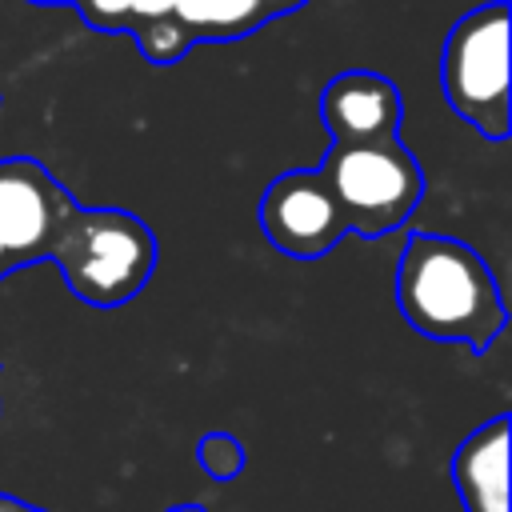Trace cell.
Instances as JSON below:
<instances>
[{
    "label": "cell",
    "instance_id": "1",
    "mask_svg": "<svg viewBox=\"0 0 512 512\" xmlns=\"http://www.w3.org/2000/svg\"><path fill=\"white\" fill-rule=\"evenodd\" d=\"M396 304L404 320L440 344L484 352L504 328V296L488 260L464 240L416 232L396 264Z\"/></svg>",
    "mask_w": 512,
    "mask_h": 512
},
{
    "label": "cell",
    "instance_id": "2",
    "mask_svg": "<svg viewBox=\"0 0 512 512\" xmlns=\"http://www.w3.org/2000/svg\"><path fill=\"white\" fill-rule=\"evenodd\" d=\"M76 300L120 308L148 284L156 268L152 228L124 208H80L64 220L52 256Z\"/></svg>",
    "mask_w": 512,
    "mask_h": 512
},
{
    "label": "cell",
    "instance_id": "3",
    "mask_svg": "<svg viewBox=\"0 0 512 512\" xmlns=\"http://www.w3.org/2000/svg\"><path fill=\"white\" fill-rule=\"evenodd\" d=\"M440 88L480 136H508V0H488L456 20L440 52Z\"/></svg>",
    "mask_w": 512,
    "mask_h": 512
},
{
    "label": "cell",
    "instance_id": "4",
    "mask_svg": "<svg viewBox=\"0 0 512 512\" xmlns=\"http://www.w3.org/2000/svg\"><path fill=\"white\" fill-rule=\"evenodd\" d=\"M320 172L328 176L348 232L356 236H384L400 228L424 196V168L400 136L332 144Z\"/></svg>",
    "mask_w": 512,
    "mask_h": 512
},
{
    "label": "cell",
    "instance_id": "5",
    "mask_svg": "<svg viewBox=\"0 0 512 512\" xmlns=\"http://www.w3.org/2000/svg\"><path fill=\"white\" fill-rule=\"evenodd\" d=\"M76 212V200L48 176L44 164L28 156L0 160V244L12 272L48 260L64 220Z\"/></svg>",
    "mask_w": 512,
    "mask_h": 512
},
{
    "label": "cell",
    "instance_id": "6",
    "mask_svg": "<svg viewBox=\"0 0 512 512\" xmlns=\"http://www.w3.org/2000/svg\"><path fill=\"white\" fill-rule=\"evenodd\" d=\"M260 228L280 252L300 260L332 252L348 232L344 212L320 168H296L276 176L260 200Z\"/></svg>",
    "mask_w": 512,
    "mask_h": 512
},
{
    "label": "cell",
    "instance_id": "7",
    "mask_svg": "<svg viewBox=\"0 0 512 512\" xmlns=\"http://www.w3.org/2000/svg\"><path fill=\"white\" fill-rule=\"evenodd\" d=\"M400 92L380 72H340L320 92V116L332 144L388 140L400 132Z\"/></svg>",
    "mask_w": 512,
    "mask_h": 512
},
{
    "label": "cell",
    "instance_id": "8",
    "mask_svg": "<svg viewBox=\"0 0 512 512\" xmlns=\"http://www.w3.org/2000/svg\"><path fill=\"white\" fill-rule=\"evenodd\" d=\"M508 412L492 416L452 456V484L464 512H508Z\"/></svg>",
    "mask_w": 512,
    "mask_h": 512
},
{
    "label": "cell",
    "instance_id": "9",
    "mask_svg": "<svg viewBox=\"0 0 512 512\" xmlns=\"http://www.w3.org/2000/svg\"><path fill=\"white\" fill-rule=\"evenodd\" d=\"M176 16L196 40H236L272 20L264 0H176Z\"/></svg>",
    "mask_w": 512,
    "mask_h": 512
},
{
    "label": "cell",
    "instance_id": "10",
    "mask_svg": "<svg viewBox=\"0 0 512 512\" xmlns=\"http://www.w3.org/2000/svg\"><path fill=\"white\" fill-rule=\"evenodd\" d=\"M80 16L104 32H132L144 20L176 12V0H76Z\"/></svg>",
    "mask_w": 512,
    "mask_h": 512
},
{
    "label": "cell",
    "instance_id": "11",
    "mask_svg": "<svg viewBox=\"0 0 512 512\" xmlns=\"http://www.w3.org/2000/svg\"><path fill=\"white\" fill-rule=\"evenodd\" d=\"M132 36H136L140 52H144L152 64H176V60L196 44V36L188 32V24H184L176 12L136 24V28H132Z\"/></svg>",
    "mask_w": 512,
    "mask_h": 512
},
{
    "label": "cell",
    "instance_id": "12",
    "mask_svg": "<svg viewBox=\"0 0 512 512\" xmlns=\"http://www.w3.org/2000/svg\"><path fill=\"white\" fill-rule=\"evenodd\" d=\"M196 456H200V468H204L212 480H232V476L240 472V464H244V448H240V440L228 436V432H208V436L200 440Z\"/></svg>",
    "mask_w": 512,
    "mask_h": 512
},
{
    "label": "cell",
    "instance_id": "13",
    "mask_svg": "<svg viewBox=\"0 0 512 512\" xmlns=\"http://www.w3.org/2000/svg\"><path fill=\"white\" fill-rule=\"evenodd\" d=\"M304 0H264V8H268V16H284V12H296Z\"/></svg>",
    "mask_w": 512,
    "mask_h": 512
},
{
    "label": "cell",
    "instance_id": "14",
    "mask_svg": "<svg viewBox=\"0 0 512 512\" xmlns=\"http://www.w3.org/2000/svg\"><path fill=\"white\" fill-rule=\"evenodd\" d=\"M0 512H40V508H28V504H20L12 496H0Z\"/></svg>",
    "mask_w": 512,
    "mask_h": 512
},
{
    "label": "cell",
    "instance_id": "15",
    "mask_svg": "<svg viewBox=\"0 0 512 512\" xmlns=\"http://www.w3.org/2000/svg\"><path fill=\"white\" fill-rule=\"evenodd\" d=\"M12 272V264H8V252H4V244H0V280Z\"/></svg>",
    "mask_w": 512,
    "mask_h": 512
},
{
    "label": "cell",
    "instance_id": "16",
    "mask_svg": "<svg viewBox=\"0 0 512 512\" xmlns=\"http://www.w3.org/2000/svg\"><path fill=\"white\" fill-rule=\"evenodd\" d=\"M168 512H204L200 504H176V508H168Z\"/></svg>",
    "mask_w": 512,
    "mask_h": 512
},
{
    "label": "cell",
    "instance_id": "17",
    "mask_svg": "<svg viewBox=\"0 0 512 512\" xmlns=\"http://www.w3.org/2000/svg\"><path fill=\"white\" fill-rule=\"evenodd\" d=\"M36 4H76V0H36Z\"/></svg>",
    "mask_w": 512,
    "mask_h": 512
}]
</instances>
